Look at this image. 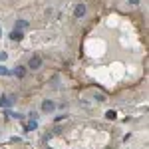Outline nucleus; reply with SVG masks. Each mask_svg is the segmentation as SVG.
Listing matches in <instances>:
<instances>
[{
    "label": "nucleus",
    "mask_w": 149,
    "mask_h": 149,
    "mask_svg": "<svg viewBox=\"0 0 149 149\" xmlns=\"http://www.w3.org/2000/svg\"><path fill=\"white\" fill-rule=\"evenodd\" d=\"M28 68L32 70V72L40 70V68H42V58H40V56H32L30 60H28Z\"/></svg>",
    "instance_id": "1"
},
{
    "label": "nucleus",
    "mask_w": 149,
    "mask_h": 149,
    "mask_svg": "<svg viewBox=\"0 0 149 149\" xmlns=\"http://www.w3.org/2000/svg\"><path fill=\"white\" fill-rule=\"evenodd\" d=\"M86 12H88V6H86V4H76V6H74V18H84V16H86Z\"/></svg>",
    "instance_id": "2"
},
{
    "label": "nucleus",
    "mask_w": 149,
    "mask_h": 149,
    "mask_svg": "<svg viewBox=\"0 0 149 149\" xmlns=\"http://www.w3.org/2000/svg\"><path fill=\"white\" fill-rule=\"evenodd\" d=\"M54 109H56V103L52 102V100H44V102H42V111H44V113H52Z\"/></svg>",
    "instance_id": "3"
},
{
    "label": "nucleus",
    "mask_w": 149,
    "mask_h": 149,
    "mask_svg": "<svg viewBox=\"0 0 149 149\" xmlns=\"http://www.w3.org/2000/svg\"><path fill=\"white\" fill-rule=\"evenodd\" d=\"M12 76H16L18 80H24L26 78V68L24 66H18L16 70H12Z\"/></svg>",
    "instance_id": "4"
},
{
    "label": "nucleus",
    "mask_w": 149,
    "mask_h": 149,
    "mask_svg": "<svg viewBox=\"0 0 149 149\" xmlns=\"http://www.w3.org/2000/svg\"><path fill=\"white\" fill-rule=\"evenodd\" d=\"M12 103H14V97L12 95H2L0 97V107H10Z\"/></svg>",
    "instance_id": "5"
},
{
    "label": "nucleus",
    "mask_w": 149,
    "mask_h": 149,
    "mask_svg": "<svg viewBox=\"0 0 149 149\" xmlns=\"http://www.w3.org/2000/svg\"><path fill=\"white\" fill-rule=\"evenodd\" d=\"M22 38H24L22 30H12V32H10V40H14V42H20Z\"/></svg>",
    "instance_id": "6"
},
{
    "label": "nucleus",
    "mask_w": 149,
    "mask_h": 149,
    "mask_svg": "<svg viewBox=\"0 0 149 149\" xmlns=\"http://www.w3.org/2000/svg\"><path fill=\"white\" fill-rule=\"evenodd\" d=\"M30 28V22L28 20H18L16 22V30H28Z\"/></svg>",
    "instance_id": "7"
},
{
    "label": "nucleus",
    "mask_w": 149,
    "mask_h": 149,
    "mask_svg": "<svg viewBox=\"0 0 149 149\" xmlns=\"http://www.w3.org/2000/svg\"><path fill=\"white\" fill-rule=\"evenodd\" d=\"M34 129H38V123H36V119H30V121L24 125V131H34Z\"/></svg>",
    "instance_id": "8"
},
{
    "label": "nucleus",
    "mask_w": 149,
    "mask_h": 149,
    "mask_svg": "<svg viewBox=\"0 0 149 149\" xmlns=\"http://www.w3.org/2000/svg\"><path fill=\"white\" fill-rule=\"evenodd\" d=\"M0 76H12V70L4 68V66H0Z\"/></svg>",
    "instance_id": "9"
},
{
    "label": "nucleus",
    "mask_w": 149,
    "mask_h": 149,
    "mask_svg": "<svg viewBox=\"0 0 149 149\" xmlns=\"http://www.w3.org/2000/svg\"><path fill=\"white\" fill-rule=\"evenodd\" d=\"M105 117H107V119H115V117H117V113H115V111H107V113H105Z\"/></svg>",
    "instance_id": "10"
},
{
    "label": "nucleus",
    "mask_w": 149,
    "mask_h": 149,
    "mask_svg": "<svg viewBox=\"0 0 149 149\" xmlns=\"http://www.w3.org/2000/svg\"><path fill=\"white\" fill-rule=\"evenodd\" d=\"M6 58H8V54H6V52H0V62H4Z\"/></svg>",
    "instance_id": "11"
},
{
    "label": "nucleus",
    "mask_w": 149,
    "mask_h": 149,
    "mask_svg": "<svg viewBox=\"0 0 149 149\" xmlns=\"http://www.w3.org/2000/svg\"><path fill=\"white\" fill-rule=\"evenodd\" d=\"M127 2H129L131 6H137V4H139V0H127Z\"/></svg>",
    "instance_id": "12"
},
{
    "label": "nucleus",
    "mask_w": 149,
    "mask_h": 149,
    "mask_svg": "<svg viewBox=\"0 0 149 149\" xmlns=\"http://www.w3.org/2000/svg\"><path fill=\"white\" fill-rule=\"evenodd\" d=\"M44 149H50V147H44Z\"/></svg>",
    "instance_id": "13"
}]
</instances>
